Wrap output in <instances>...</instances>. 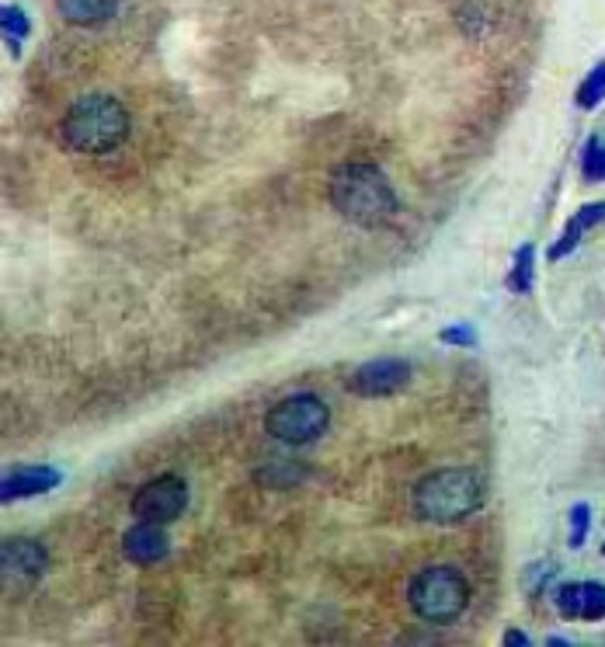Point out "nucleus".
<instances>
[{"mask_svg": "<svg viewBox=\"0 0 605 647\" xmlns=\"http://www.w3.org/2000/svg\"><path fill=\"white\" fill-rule=\"evenodd\" d=\"M327 195H330V206L338 209V216H345L348 223L365 227V230L386 227L400 212V199L394 185L386 182V174L376 164H365V161H345L330 171Z\"/></svg>", "mask_w": 605, "mask_h": 647, "instance_id": "1", "label": "nucleus"}, {"mask_svg": "<svg viewBox=\"0 0 605 647\" xmlns=\"http://www.w3.org/2000/svg\"><path fill=\"white\" fill-rule=\"evenodd\" d=\"M487 501V481L474 466H442L415 484V516L435 525H456L480 512Z\"/></svg>", "mask_w": 605, "mask_h": 647, "instance_id": "2", "label": "nucleus"}, {"mask_svg": "<svg viewBox=\"0 0 605 647\" xmlns=\"http://www.w3.org/2000/svg\"><path fill=\"white\" fill-rule=\"evenodd\" d=\"M129 136V112L112 94H84L63 112L60 143L73 153H112Z\"/></svg>", "mask_w": 605, "mask_h": 647, "instance_id": "3", "label": "nucleus"}, {"mask_svg": "<svg viewBox=\"0 0 605 647\" xmlns=\"http://www.w3.org/2000/svg\"><path fill=\"white\" fill-rule=\"evenodd\" d=\"M407 605L424 623H453L470 605V581L456 567H424L407 581Z\"/></svg>", "mask_w": 605, "mask_h": 647, "instance_id": "4", "label": "nucleus"}, {"mask_svg": "<svg viewBox=\"0 0 605 647\" xmlns=\"http://www.w3.org/2000/svg\"><path fill=\"white\" fill-rule=\"evenodd\" d=\"M327 428H330V407L324 404V397L310 394V390L282 397L265 415V431L286 446H314L317 439H324Z\"/></svg>", "mask_w": 605, "mask_h": 647, "instance_id": "5", "label": "nucleus"}, {"mask_svg": "<svg viewBox=\"0 0 605 647\" xmlns=\"http://www.w3.org/2000/svg\"><path fill=\"white\" fill-rule=\"evenodd\" d=\"M185 508H188V484L178 474H161V477L147 481L129 501V512L136 519L161 522V525L182 519Z\"/></svg>", "mask_w": 605, "mask_h": 647, "instance_id": "6", "label": "nucleus"}, {"mask_svg": "<svg viewBox=\"0 0 605 647\" xmlns=\"http://www.w3.org/2000/svg\"><path fill=\"white\" fill-rule=\"evenodd\" d=\"M407 383H411V362L394 359V356L362 362L348 377V390L356 397H394Z\"/></svg>", "mask_w": 605, "mask_h": 647, "instance_id": "7", "label": "nucleus"}, {"mask_svg": "<svg viewBox=\"0 0 605 647\" xmlns=\"http://www.w3.org/2000/svg\"><path fill=\"white\" fill-rule=\"evenodd\" d=\"M123 554H126L129 564H140V567L161 564L171 554V540L164 533V525L161 522L136 519L126 529V536H123Z\"/></svg>", "mask_w": 605, "mask_h": 647, "instance_id": "8", "label": "nucleus"}, {"mask_svg": "<svg viewBox=\"0 0 605 647\" xmlns=\"http://www.w3.org/2000/svg\"><path fill=\"white\" fill-rule=\"evenodd\" d=\"M60 484H63V470H56L49 463H43V466H14L11 474L4 477V484H0V498H4V505H11V501H22V498L49 495Z\"/></svg>", "mask_w": 605, "mask_h": 647, "instance_id": "9", "label": "nucleus"}, {"mask_svg": "<svg viewBox=\"0 0 605 647\" xmlns=\"http://www.w3.org/2000/svg\"><path fill=\"white\" fill-rule=\"evenodd\" d=\"M0 567L8 581H38L49 567V554L35 540H8L0 551Z\"/></svg>", "mask_w": 605, "mask_h": 647, "instance_id": "10", "label": "nucleus"}, {"mask_svg": "<svg viewBox=\"0 0 605 647\" xmlns=\"http://www.w3.org/2000/svg\"><path fill=\"white\" fill-rule=\"evenodd\" d=\"M598 223H605V203H589V206H581V209L571 216V220H568V227L560 230V238L554 241V247L546 251V258H550V262L568 258V254H574L578 244L584 241V233L595 230Z\"/></svg>", "mask_w": 605, "mask_h": 647, "instance_id": "11", "label": "nucleus"}, {"mask_svg": "<svg viewBox=\"0 0 605 647\" xmlns=\"http://www.w3.org/2000/svg\"><path fill=\"white\" fill-rule=\"evenodd\" d=\"M56 11L63 14V22L91 28V25L108 22V18L119 11V0H56Z\"/></svg>", "mask_w": 605, "mask_h": 647, "instance_id": "12", "label": "nucleus"}, {"mask_svg": "<svg viewBox=\"0 0 605 647\" xmlns=\"http://www.w3.org/2000/svg\"><path fill=\"white\" fill-rule=\"evenodd\" d=\"M504 286L515 297H530L533 286H536V244H522L512 258L509 276H504Z\"/></svg>", "mask_w": 605, "mask_h": 647, "instance_id": "13", "label": "nucleus"}, {"mask_svg": "<svg viewBox=\"0 0 605 647\" xmlns=\"http://www.w3.org/2000/svg\"><path fill=\"white\" fill-rule=\"evenodd\" d=\"M0 32H4V43H8L11 56L18 60V56H22V43H25L28 32H32L28 14L18 8V4H4V8H0Z\"/></svg>", "mask_w": 605, "mask_h": 647, "instance_id": "14", "label": "nucleus"}, {"mask_svg": "<svg viewBox=\"0 0 605 647\" xmlns=\"http://www.w3.org/2000/svg\"><path fill=\"white\" fill-rule=\"evenodd\" d=\"M602 102H605V60L589 70V77L578 84V94H574V105L581 112H595Z\"/></svg>", "mask_w": 605, "mask_h": 647, "instance_id": "15", "label": "nucleus"}, {"mask_svg": "<svg viewBox=\"0 0 605 647\" xmlns=\"http://www.w3.org/2000/svg\"><path fill=\"white\" fill-rule=\"evenodd\" d=\"M581 178L589 185H605V140L589 136L581 150Z\"/></svg>", "mask_w": 605, "mask_h": 647, "instance_id": "16", "label": "nucleus"}, {"mask_svg": "<svg viewBox=\"0 0 605 647\" xmlns=\"http://www.w3.org/2000/svg\"><path fill=\"white\" fill-rule=\"evenodd\" d=\"M581 620H589V623L605 620V585L602 581H581Z\"/></svg>", "mask_w": 605, "mask_h": 647, "instance_id": "17", "label": "nucleus"}, {"mask_svg": "<svg viewBox=\"0 0 605 647\" xmlns=\"http://www.w3.org/2000/svg\"><path fill=\"white\" fill-rule=\"evenodd\" d=\"M589 529H592V508H589V501H578L568 512V543H571V551H581L584 540H589Z\"/></svg>", "mask_w": 605, "mask_h": 647, "instance_id": "18", "label": "nucleus"}, {"mask_svg": "<svg viewBox=\"0 0 605 647\" xmlns=\"http://www.w3.org/2000/svg\"><path fill=\"white\" fill-rule=\"evenodd\" d=\"M560 620H581V581H563L554 592Z\"/></svg>", "mask_w": 605, "mask_h": 647, "instance_id": "19", "label": "nucleus"}, {"mask_svg": "<svg viewBox=\"0 0 605 647\" xmlns=\"http://www.w3.org/2000/svg\"><path fill=\"white\" fill-rule=\"evenodd\" d=\"M439 342L449 348H477V327L474 324H453L439 331Z\"/></svg>", "mask_w": 605, "mask_h": 647, "instance_id": "20", "label": "nucleus"}, {"mask_svg": "<svg viewBox=\"0 0 605 647\" xmlns=\"http://www.w3.org/2000/svg\"><path fill=\"white\" fill-rule=\"evenodd\" d=\"M501 644H504V647H530L533 640H530V637H525L522 631H515V626H512V631H504V637H501Z\"/></svg>", "mask_w": 605, "mask_h": 647, "instance_id": "21", "label": "nucleus"}, {"mask_svg": "<svg viewBox=\"0 0 605 647\" xmlns=\"http://www.w3.org/2000/svg\"><path fill=\"white\" fill-rule=\"evenodd\" d=\"M546 644H550V647H571V640H563V637H550Z\"/></svg>", "mask_w": 605, "mask_h": 647, "instance_id": "22", "label": "nucleus"}, {"mask_svg": "<svg viewBox=\"0 0 605 647\" xmlns=\"http://www.w3.org/2000/svg\"><path fill=\"white\" fill-rule=\"evenodd\" d=\"M602 554H605V543H602Z\"/></svg>", "mask_w": 605, "mask_h": 647, "instance_id": "23", "label": "nucleus"}]
</instances>
